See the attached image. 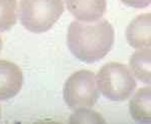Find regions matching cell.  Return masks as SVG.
I'll return each mask as SVG.
<instances>
[{
	"label": "cell",
	"instance_id": "cell-1",
	"mask_svg": "<svg viewBox=\"0 0 151 124\" xmlns=\"http://www.w3.org/2000/svg\"><path fill=\"white\" fill-rule=\"evenodd\" d=\"M115 40L112 25L105 19L95 22L73 21L68 29L70 51L83 62L93 63L110 52Z\"/></svg>",
	"mask_w": 151,
	"mask_h": 124
},
{
	"label": "cell",
	"instance_id": "cell-2",
	"mask_svg": "<svg viewBox=\"0 0 151 124\" xmlns=\"http://www.w3.org/2000/svg\"><path fill=\"white\" fill-rule=\"evenodd\" d=\"M64 10L63 0H21L19 18L28 31L43 33L55 25Z\"/></svg>",
	"mask_w": 151,
	"mask_h": 124
},
{
	"label": "cell",
	"instance_id": "cell-3",
	"mask_svg": "<svg viewBox=\"0 0 151 124\" xmlns=\"http://www.w3.org/2000/svg\"><path fill=\"white\" fill-rule=\"evenodd\" d=\"M99 90L112 101H124L136 89V80L125 64L110 62L99 70L96 77Z\"/></svg>",
	"mask_w": 151,
	"mask_h": 124
},
{
	"label": "cell",
	"instance_id": "cell-4",
	"mask_svg": "<svg viewBox=\"0 0 151 124\" xmlns=\"http://www.w3.org/2000/svg\"><path fill=\"white\" fill-rule=\"evenodd\" d=\"M96 76L89 70H80L72 74L64 86V99L73 110L93 107L99 99Z\"/></svg>",
	"mask_w": 151,
	"mask_h": 124
},
{
	"label": "cell",
	"instance_id": "cell-5",
	"mask_svg": "<svg viewBox=\"0 0 151 124\" xmlns=\"http://www.w3.org/2000/svg\"><path fill=\"white\" fill-rule=\"evenodd\" d=\"M23 76L20 67L8 60L0 59V100H8L20 91Z\"/></svg>",
	"mask_w": 151,
	"mask_h": 124
},
{
	"label": "cell",
	"instance_id": "cell-6",
	"mask_svg": "<svg viewBox=\"0 0 151 124\" xmlns=\"http://www.w3.org/2000/svg\"><path fill=\"white\" fill-rule=\"evenodd\" d=\"M126 38L135 49L151 48V13L135 17L126 29Z\"/></svg>",
	"mask_w": 151,
	"mask_h": 124
},
{
	"label": "cell",
	"instance_id": "cell-7",
	"mask_svg": "<svg viewBox=\"0 0 151 124\" xmlns=\"http://www.w3.org/2000/svg\"><path fill=\"white\" fill-rule=\"evenodd\" d=\"M65 2L70 14L83 22L100 20L107 9L106 0H65Z\"/></svg>",
	"mask_w": 151,
	"mask_h": 124
},
{
	"label": "cell",
	"instance_id": "cell-8",
	"mask_svg": "<svg viewBox=\"0 0 151 124\" xmlns=\"http://www.w3.org/2000/svg\"><path fill=\"white\" fill-rule=\"evenodd\" d=\"M129 111L137 122L151 123V86L142 87L135 92L129 102Z\"/></svg>",
	"mask_w": 151,
	"mask_h": 124
},
{
	"label": "cell",
	"instance_id": "cell-9",
	"mask_svg": "<svg viewBox=\"0 0 151 124\" xmlns=\"http://www.w3.org/2000/svg\"><path fill=\"white\" fill-rule=\"evenodd\" d=\"M130 68L138 80L151 85V48L135 51L130 58Z\"/></svg>",
	"mask_w": 151,
	"mask_h": 124
},
{
	"label": "cell",
	"instance_id": "cell-10",
	"mask_svg": "<svg viewBox=\"0 0 151 124\" xmlns=\"http://www.w3.org/2000/svg\"><path fill=\"white\" fill-rule=\"evenodd\" d=\"M16 0H0V31L9 30L17 21Z\"/></svg>",
	"mask_w": 151,
	"mask_h": 124
},
{
	"label": "cell",
	"instance_id": "cell-11",
	"mask_svg": "<svg viewBox=\"0 0 151 124\" xmlns=\"http://www.w3.org/2000/svg\"><path fill=\"white\" fill-rule=\"evenodd\" d=\"M72 117L70 118V122H104L103 118L93 111L85 109H79Z\"/></svg>",
	"mask_w": 151,
	"mask_h": 124
},
{
	"label": "cell",
	"instance_id": "cell-12",
	"mask_svg": "<svg viewBox=\"0 0 151 124\" xmlns=\"http://www.w3.org/2000/svg\"><path fill=\"white\" fill-rule=\"evenodd\" d=\"M125 5L133 8H145L151 4V0H121Z\"/></svg>",
	"mask_w": 151,
	"mask_h": 124
},
{
	"label": "cell",
	"instance_id": "cell-13",
	"mask_svg": "<svg viewBox=\"0 0 151 124\" xmlns=\"http://www.w3.org/2000/svg\"><path fill=\"white\" fill-rule=\"evenodd\" d=\"M2 46H3V41H2L1 36H0V51H1V49H2Z\"/></svg>",
	"mask_w": 151,
	"mask_h": 124
},
{
	"label": "cell",
	"instance_id": "cell-14",
	"mask_svg": "<svg viewBox=\"0 0 151 124\" xmlns=\"http://www.w3.org/2000/svg\"><path fill=\"white\" fill-rule=\"evenodd\" d=\"M0 117H1V108H0Z\"/></svg>",
	"mask_w": 151,
	"mask_h": 124
}]
</instances>
